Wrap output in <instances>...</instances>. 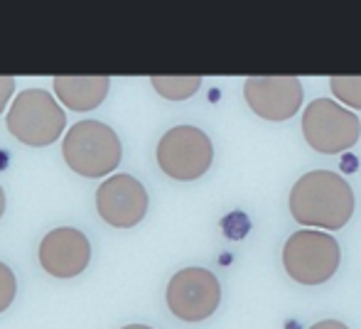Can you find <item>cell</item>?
Segmentation results:
<instances>
[{
	"instance_id": "obj_1",
	"label": "cell",
	"mask_w": 361,
	"mask_h": 329,
	"mask_svg": "<svg viewBox=\"0 0 361 329\" xmlns=\"http://www.w3.org/2000/svg\"><path fill=\"white\" fill-rule=\"evenodd\" d=\"M290 214L302 226L337 231L352 219L354 192L337 172H307L290 190Z\"/></svg>"
},
{
	"instance_id": "obj_2",
	"label": "cell",
	"mask_w": 361,
	"mask_h": 329,
	"mask_svg": "<svg viewBox=\"0 0 361 329\" xmlns=\"http://www.w3.org/2000/svg\"><path fill=\"white\" fill-rule=\"evenodd\" d=\"M67 125L62 106L44 89H25L8 111V130L30 148H47Z\"/></svg>"
},
{
	"instance_id": "obj_3",
	"label": "cell",
	"mask_w": 361,
	"mask_h": 329,
	"mask_svg": "<svg viewBox=\"0 0 361 329\" xmlns=\"http://www.w3.org/2000/svg\"><path fill=\"white\" fill-rule=\"evenodd\" d=\"M67 165L81 177H104L121 163V140L114 128L99 120H79L62 145Z\"/></svg>"
},
{
	"instance_id": "obj_4",
	"label": "cell",
	"mask_w": 361,
	"mask_h": 329,
	"mask_svg": "<svg viewBox=\"0 0 361 329\" xmlns=\"http://www.w3.org/2000/svg\"><path fill=\"white\" fill-rule=\"evenodd\" d=\"M342 251L334 236L317 229L293 234L283 248V266L300 285H322L337 273Z\"/></svg>"
},
{
	"instance_id": "obj_5",
	"label": "cell",
	"mask_w": 361,
	"mask_h": 329,
	"mask_svg": "<svg viewBox=\"0 0 361 329\" xmlns=\"http://www.w3.org/2000/svg\"><path fill=\"white\" fill-rule=\"evenodd\" d=\"M302 135L312 150L337 155L354 148L361 135L357 113L332 99H314L302 113Z\"/></svg>"
},
{
	"instance_id": "obj_6",
	"label": "cell",
	"mask_w": 361,
	"mask_h": 329,
	"mask_svg": "<svg viewBox=\"0 0 361 329\" xmlns=\"http://www.w3.org/2000/svg\"><path fill=\"white\" fill-rule=\"evenodd\" d=\"M214 160V145L204 130L195 125H177L157 143V165L167 177L180 182L200 180Z\"/></svg>"
},
{
	"instance_id": "obj_7",
	"label": "cell",
	"mask_w": 361,
	"mask_h": 329,
	"mask_svg": "<svg viewBox=\"0 0 361 329\" xmlns=\"http://www.w3.org/2000/svg\"><path fill=\"white\" fill-rule=\"evenodd\" d=\"M221 287L207 268H182L167 285V307L182 322H202L216 312Z\"/></svg>"
},
{
	"instance_id": "obj_8",
	"label": "cell",
	"mask_w": 361,
	"mask_h": 329,
	"mask_svg": "<svg viewBox=\"0 0 361 329\" xmlns=\"http://www.w3.org/2000/svg\"><path fill=\"white\" fill-rule=\"evenodd\" d=\"M147 192L135 177L114 175L96 192V209L106 224L116 229H133L147 214Z\"/></svg>"
},
{
	"instance_id": "obj_9",
	"label": "cell",
	"mask_w": 361,
	"mask_h": 329,
	"mask_svg": "<svg viewBox=\"0 0 361 329\" xmlns=\"http://www.w3.org/2000/svg\"><path fill=\"white\" fill-rule=\"evenodd\" d=\"M246 104L266 120H288L302 106V84L295 77H251L243 84Z\"/></svg>"
},
{
	"instance_id": "obj_10",
	"label": "cell",
	"mask_w": 361,
	"mask_h": 329,
	"mask_svg": "<svg viewBox=\"0 0 361 329\" xmlns=\"http://www.w3.org/2000/svg\"><path fill=\"white\" fill-rule=\"evenodd\" d=\"M91 261V244L79 229L62 226L49 231L39 244V266L54 278H74Z\"/></svg>"
},
{
	"instance_id": "obj_11",
	"label": "cell",
	"mask_w": 361,
	"mask_h": 329,
	"mask_svg": "<svg viewBox=\"0 0 361 329\" xmlns=\"http://www.w3.org/2000/svg\"><path fill=\"white\" fill-rule=\"evenodd\" d=\"M109 89V77H54V94L69 111H94Z\"/></svg>"
},
{
	"instance_id": "obj_12",
	"label": "cell",
	"mask_w": 361,
	"mask_h": 329,
	"mask_svg": "<svg viewBox=\"0 0 361 329\" xmlns=\"http://www.w3.org/2000/svg\"><path fill=\"white\" fill-rule=\"evenodd\" d=\"M150 84L155 86V91L160 96L170 101H182L190 99L200 91L202 79L200 77H152Z\"/></svg>"
},
{
	"instance_id": "obj_13",
	"label": "cell",
	"mask_w": 361,
	"mask_h": 329,
	"mask_svg": "<svg viewBox=\"0 0 361 329\" xmlns=\"http://www.w3.org/2000/svg\"><path fill=\"white\" fill-rule=\"evenodd\" d=\"M329 89L339 99V104L361 111V77H332Z\"/></svg>"
},
{
	"instance_id": "obj_14",
	"label": "cell",
	"mask_w": 361,
	"mask_h": 329,
	"mask_svg": "<svg viewBox=\"0 0 361 329\" xmlns=\"http://www.w3.org/2000/svg\"><path fill=\"white\" fill-rule=\"evenodd\" d=\"M15 292H18V280H15V273L10 271L5 263H0V312H5L15 300Z\"/></svg>"
},
{
	"instance_id": "obj_15",
	"label": "cell",
	"mask_w": 361,
	"mask_h": 329,
	"mask_svg": "<svg viewBox=\"0 0 361 329\" xmlns=\"http://www.w3.org/2000/svg\"><path fill=\"white\" fill-rule=\"evenodd\" d=\"M13 94H15V79L13 77H0V113L5 111V106H8V101Z\"/></svg>"
},
{
	"instance_id": "obj_16",
	"label": "cell",
	"mask_w": 361,
	"mask_h": 329,
	"mask_svg": "<svg viewBox=\"0 0 361 329\" xmlns=\"http://www.w3.org/2000/svg\"><path fill=\"white\" fill-rule=\"evenodd\" d=\"M310 329H349V327L339 320H322V322H317V325H312Z\"/></svg>"
},
{
	"instance_id": "obj_17",
	"label": "cell",
	"mask_w": 361,
	"mask_h": 329,
	"mask_svg": "<svg viewBox=\"0 0 361 329\" xmlns=\"http://www.w3.org/2000/svg\"><path fill=\"white\" fill-rule=\"evenodd\" d=\"M3 211H5V192H3V187H0V216H3Z\"/></svg>"
},
{
	"instance_id": "obj_18",
	"label": "cell",
	"mask_w": 361,
	"mask_h": 329,
	"mask_svg": "<svg viewBox=\"0 0 361 329\" xmlns=\"http://www.w3.org/2000/svg\"><path fill=\"white\" fill-rule=\"evenodd\" d=\"M121 329H152V327H145V325H128V327H121Z\"/></svg>"
}]
</instances>
